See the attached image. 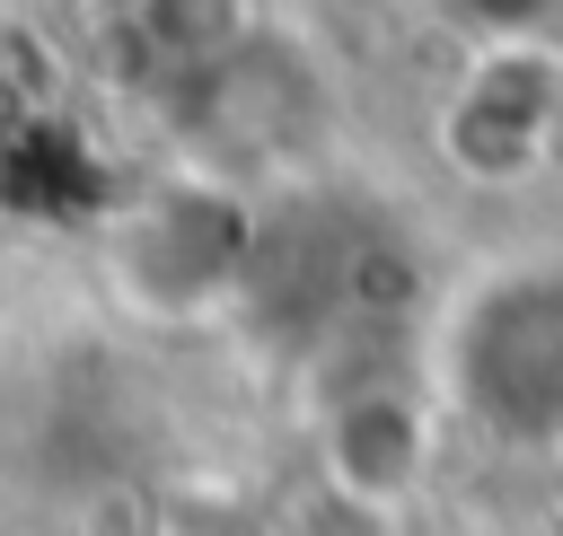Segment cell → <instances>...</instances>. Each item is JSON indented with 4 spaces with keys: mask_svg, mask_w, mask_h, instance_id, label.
Segmentation results:
<instances>
[{
    "mask_svg": "<svg viewBox=\"0 0 563 536\" xmlns=\"http://www.w3.org/2000/svg\"><path fill=\"white\" fill-rule=\"evenodd\" d=\"M449 395L510 448H563V264L475 281L449 325Z\"/></svg>",
    "mask_w": 563,
    "mask_h": 536,
    "instance_id": "cell-1",
    "label": "cell"
},
{
    "mask_svg": "<svg viewBox=\"0 0 563 536\" xmlns=\"http://www.w3.org/2000/svg\"><path fill=\"white\" fill-rule=\"evenodd\" d=\"M545 123H554V70L528 53H501L449 105V158L475 176H519L545 149Z\"/></svg>",
    "mask_w": 563,
    "mask_h": 536,
    "instance_id": "cell-4",
    "label": "cell"
},
{
    "mask_svg": "<svg viewBox=\"0 0 563 536\" xmlns=\"http://www.w3.org/2000/svg\"><path fill=\"white\" fill-rule=\"evenodd\" d=\"M484 9H493V18H528L537 0H484Z\"/></svg>",
    "mask_w": 563,
    "mask_h": 536,
    "instance_id": "cell-6",
    "label": "cell"
},
{
    "mask_svg": "<svg viewBox=\"0 0 563 536\" xmlns=\"http://www.w3.org/2000/svg\"><path fill=\"white\" fill-rule=\"evenodd\" d=\"M422 474H431V413L413 395L361 387V395L334 404V422H325V474L317 483H334V492H352L369 510H405L422 492Z\"/></svg>",
    "mask_w": 563,
    "mask_h": 536,
    "instance_id": "cell-3",
    "label": "cell"
},
{
    "mask_svg": "<svg viewBox=\"0 0 563 536\" xmlns=\"http://www.w3.org/2000/svg\"><path fill=\"white\" fill-rule=\"evenodd\" d=\"M273 536H396V510H369V501H352V492H334V483H308V492L273 518Z\"/></svg>",
    "mask_w": 563,
    "mask_h": 536,
    "instance_id": "cell-5",
    "label": "cell"
},
{
    "mask_svg": "<svg viewBox=\"0 0 563 536\" xmlns=\"http://www.w3.org/2000/svg\"><path fill=\"white\" fill-rule=\"evenodd\" d=\"M114 264H123L132 299H150V308H202V299H220L238 281L246 220H238V202L185 185V193H158V202H141L123 220Z\"/></svg>",
    "mask_w": 563,
    "mask_h": 536,
    "instance_id": "cell-2",
    "label": "cell"
}]
</instances>
